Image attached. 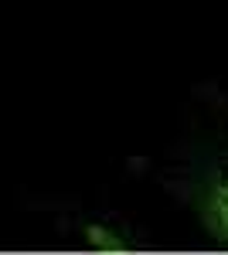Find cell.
I'll list each match as a JSON object with an SVG mask.
<instances>
[{
	"instance_id": "obj_1",
	"label": "cell",
	"mask_w": 228,
	"mask_h": 255,
	"mask_svg": "<svg viewBox=\"0 0 228 255\" xmlns=\"http://www.w3.org/2000/svg\"><path fill=\"white\" fill-rule=\"evenodd\" d=\"M171 187L201 232L218 249H228V146L208 143L188 153Z\"/></svg>"
},
{
	"instance_id": "obj_2",
	"label": "cell",
	"mask_w": 228,
	"mask_h": 255,
	"mask_svg": "<svg viewBox=\"0 0 228 255\" xmlns=\"http://www.w3.org/2000/svg\"><path fill=\"white\" fill-rule=\"evenodd\" d=\"M78 238H82L85 249H92V252H109V255H123V252H136V249H140V242L133 238V232L119 228L113 221H102V218L82 221Z\"/></svg>"
}]
</instances>
